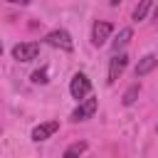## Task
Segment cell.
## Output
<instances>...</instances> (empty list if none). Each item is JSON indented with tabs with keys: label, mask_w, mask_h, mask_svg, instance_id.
Instances as JSON below:
<instances>
[{
	"label": "cell",
	"mask_w": 158,
	"mask_h": 158,
	"mask_svg": "<svg viewBox=\"0 0 158 158\" xmlns=\"http://www.w3.org/2000/svg\"><path fill=\"white\" fill-rule=\"evenodd\" d=\"M44 42L49 47H57V49H64V52H72L74 49V42H72V35L67 30H52L44 35Z\"/></svg>",
	"instance_id": "cell-1"
},
{
	"label": "cell",
	"mask_w": 158,
	"mask_h": 158,
	"mask_svg": "<svg viewBox=\"0 0 158 158\" xmlns=\"http://www.w3.org/2000/svg\"><path fill=\"white\" fill-rule=\"evenodd\" d=\"M69 91H72V96H74L77 101L86 99L89 91H91V81H89V77L81 74V72H77V74L72 77V81H69Z\"/></svg>",
	"instance_id": "cell-2"
},
{
	"label": "cell",
	"mask_w": 158,
	"mask_h": 158,
	"mask_svg": "<svg viewBox=\"0 0 158 158\" xmlns=\"http://www.w3.org/2000/svg\"><path fill=\"white\" fill-rule=\"evenodd\" d=\"M40 54V42H20L12 47V57L17 62H32Z\"/></svg>",
	"instance_id": "cell-3"
},
{
	"label": "cell",
	"mask_w": 158,
	"mask_h": 158,
	"mask_svg": "<svg viewBox=\"0 0 158 158\" xmlns=\"http://www.w3.org/2000/svg\"><path fill=\"white\" fill-rule=\"evenodd\" d=\"M111 32H114V25H111V22H106V20L94 22V30H91V42H94V47L106 44V40L111 37Z\"/></svg>",
	"instance_id": "cell-4"
},
{
	"label": "cell",
	"mask_w": 158,
	"mask_h": 158,
	"mask_svg": "<svg viewBox=\"0 0 158 158\" xmlns=\"http://www.w3.org/2000/svg\"><path fill=\"white\" fill-rule=\"evenodd\" d=\"M126 64H128V57L123 54V52H114V57H111V62H109V84H114L121 74H123V69H126Z\"/></svg>",
	"instance_id": "cell-5"
},
{
	"label": "cell",
	"mask_w": 158,
	"mask_h": 158,
	"mask_svg": "<svg viewBox=\"0 0 158 158\" xmlns=\"http://www.w3.org/2000/svg\"><path fill=\"white\" fill-rule=\"evenodd\" d=\"M94 111H96V99H81V104L72 111V121H86V118H91L94 116Z\"/></svg>",
	"instance_id": "cell-6"
},
{
	"label": "cell",
	"mask_w": 158,
	"mask_h": 158,
	"mask_svg": "<svg viewBox=\"0 0 158 158\" xmlns=\"http://www.w3.org/2000/svg\"><path fill=\"white\" fill-rule=\"evenodd\" d=\"M59 131V121H44V123H40V126H35L32 128V141H47L49 136H54Z\"/></svg>",
	"instance_id": "cell-7"
},
{
	"label": "cell",
	"mask_w": 158,
	"mask_h": 158,
	"mask_svg": "<svg viewBox=\"0 0 158 158\" xmlns=\"http://www.w3.org/2000/svg\"><path fill=\"white\" fill-rule=\"evenodd\" d=\"M156 64H158V57H156V54H146V57L136 64V79H138V77L151 74V72L156 69Z\"/></svg>",
	"instance_id": "cell-8"
},
{
	"label": "cell",
	"mask_w": 158,
	"mask_h": 158,
	"mask_svg": "<svg viewBox=\"0 0 158 158\" xmlns=\"http://www.w3.org/2000/svg\"><path fill=\"white\" fill-rule=\"evenodd\" d=\"M131 37H133V30H131V27H123V30H121V32L114 37V42H111V49H114V52L123 49V47L128 44V40H131Z\"/></svg>",
	"instance_id": "cell-9"
},
{
	"label": "cell",
	"mask_w": 158,
	"mask_h": 158,
	"mask_svg": "<svg viewBox=\"0 0 158 158\" xmlns=\"http://www.w3.org/2000/svg\"><path fill=\"white\" fill-rule=\"evenodd\" d=\"M151 5H153V0H141V2L136 5V10H133V22H141V20H146V15H148Z\"/></svg>",
	"instance_id": "cell-10"
},
{
	"label": "cell",
	"mask_w": 158,
	"mask_h": 158,
	"mask_svg": "<svg viewBox=\"0 0 158 158\" xmlns=\"http://www.w3.org/2000/svg\"><path fill=\"white\" fill-rule=\"evenodd\" d=\"M86 151V143L84 141H79V143H72L67 151H64V158H72V156H81Z\"/></svg>",
	"instance_id": "cell-11"
},
{
	"label": "cell",
	"mask_w": 158,
	"mask_h": 158,
	"mask_svg": "<svg viewBox=\"0 0 158 158\" xmlns=\"http://www.w3.org/2000/svg\"><path fill=\"white\" fill-rule=\"evenodd\" d=\"M138 91H141V86H138V84H133V86H128V89H126V94H123V104H126V106H131V104L136 101V96H138Z\"/></svg>",
	"instance_id": "cell-12"
},
{
	"label": "cell",
	"mask_w": 158,
	"mask_h": 158,
	"mask_svg": "<svg viewBox=\"0 0 158 158\" xmlns=\"http://www.w3.org/2000/svg\"><path fill=\"white\" fill-rule=\"evenodd\" d=\"M32 81L35 84H47L49 79H47V69H37L35 74H32Z\"/></svg>",
	"instance_id": "cell-13"
},
{
	"label": "cell",
	"mask_w": 158,
	"mask_h": 158,
	"mask_svg": "<svg viewBox=\"0 0 158 158\" xmlns=\"http://www.w3.org/2000/svg\"><path fill=\"white\" fill-rule=\"evenodd\" d=\"M7 2H12V5H30L32 0H7Z\"/></svg>",
	"instance_id": "cell-14"
},
{
	"label": "cell",
	"mask_w": 158,
	"mask_h": 158,
	"mask_svg": "<svg viewBox=\"0 0 158 158\" xmlns=\"http://www.w3.org/2000/svg\"><path fill=\"white\" fill-rule=\"evenodd\" d=\"M153 20H156V22H158V5H156V7H153Z\"/></svg>",
	"instance_id": "cell-15"
},
{
	"label": "cell",
	"mask_w": 158,
	"mask_h": 158,
	"mask_svg": "<svg viewBox=\"0 0 158 158\" xmlns=\"http://www.w3.org/2000/svg\"><path fill=\"white\" fill-rule=\"evenodd\" d=\"M118 2H121V0H111V5H118Z\"/></svg>",
	"instance_id": "cell-16"
},
{
	"label": "cell",
	"mask_w": 158,
	"mask_h": 158,
	"mask_svg": "<svg viewBox=\"0 0 158 158\" xmlns=\"http://www.w3.org/2000/svg\"><path fill=\"white\" fill-rule=\"evenodd\" d=\"M156 131H158V126H156Z\"/></svg>",
	"instance_id": "cell-17"
}]
</instances>
